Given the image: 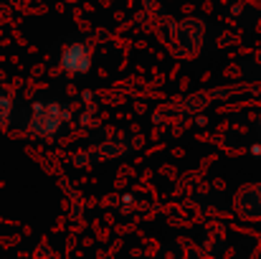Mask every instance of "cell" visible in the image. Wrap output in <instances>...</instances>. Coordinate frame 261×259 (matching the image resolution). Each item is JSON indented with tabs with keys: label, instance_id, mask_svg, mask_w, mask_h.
<instances>
[{
	"label": "cell",
	"instance_id": "cell-2",
	"mask_svg": "<svg viewBox=\"0 0 261 259\" xmlns=\"http://www.w3.org/2000/svg\"><path fill=\"white\" fill-rule=\"evenodd\" d=\"M61 66L69 74H87L91 69V51L87 43H71L61 54Z\"/></svg>",
	"mask_w": 261,
	"mask_h": 259
},
{
	"label": "cell",
	"instance_id": "cell-3",
	"mask_svg": "<svg viewBox=\"0 0 261 259\" xmlns=\"http://www.w3.org/2000/svg\"><path fill=\"white\" fill-rule=\"evenodd\" d=\"M8 117H10V99H5L0 94V127L8 122Z\"/></svg>",
	"mask_w": 261,
	"mask_h": 259
},
{
	"label": "cell",
	"instance_id": "cell-1",
	"mask_svg": "<svg viewBox=\"0 0 261 259\" xmlns=\"http://www.w3.org/2000/svg\"><path fill=\"white\" fill-rule=\"evenodd\" d=\"M69 120V112L56 104V102H48V104H33V117H31V132L43 137V140H51L59 135V127L61 122Z\"/></svg>",
	"mask_w": 261,
	"mask_h": 259
}]
</instances>
